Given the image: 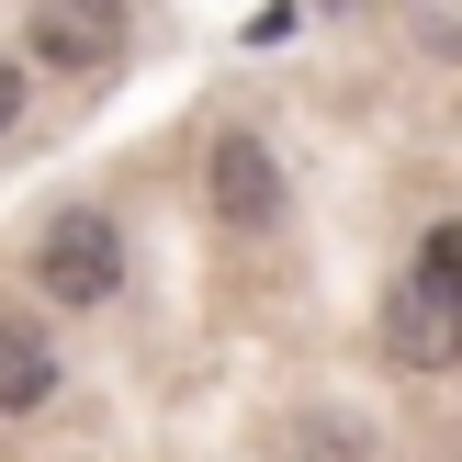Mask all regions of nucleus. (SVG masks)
Listing matches in <instances>:
<instances>
[{
    "mask_svg": "<svg viewBox=\"0 0 462 462\" xmlns=\"http://www.w3.org/2000/svg\"><path fill=\"white\" fill-rule=\"evenodd\" d=\"M418 45L440 68H462V0H418Z\"/></svg>",
    "mask_w": 462,
    "mask_h": 462,
    "instance_id": "0eeeda50",
    "label": "nucleus"
},
{
    "mask_svg": "<svg viewBox=\"0 0 462 462\" xmlns=\"http://www.w3.org/2000/svg\"><path fill=\"white\" fill-rule=\"evenodd\" d=\"M418 282H440L451 305H462V215H440V226L418 237Z\"/></svg>",
    "mask_w": 462,
    "mask_h": 462,
    "instance_id": "423d86ee",
    "label": "nucleus"
},
{
    "mask_svg": "<svg viewBox=\"0 0 462 462\" xmlns=\"http://www.w3.org/2000/svg\"><path fill=\"white\" fill-rule=\"evenodd\" d=\"M23 102H34V79H23V57H0V135L23 125Z\"/></svg>",
    "mask_w": 462,
    "mask_h": 462,
    "instance_id": "6e6552de",
    "label": "nucleus"
},
{
    "mask_svg": "<svg viewBox=\"0 0 462 462\" xmlns=\"http://www.w3.org/2000/svg\"><path fill=\"white\" fill-rule=\"evenodd\" d=\"M282 203H293V180H282V158H271V135H248V125H215V135H203V215H215V226L271 237Z\"/></svg>",
    "mask_w": 462,
    "mask_h": 462,
    "instance_id": "f03ea898",
    "label": "nucleus"
},
{
    "mask_svg": "<svg viewBox=\"0 0 462 462\" xmlns=\"http://www.w3.org/2000/svg\"><path fill=\"white\" fill-rule=\"evenodd\" d=\"M23 45H34V68H57V79H102V68H125L135 12L125 0H23Z\"/></svg>",
    "mask_w": 462,
    "mask_h": 462,
    "instance_id": "7ed1b4c3",
    "label": "nucleus"
},
{
    "mask_svg": "<svg viewBox=\"0 0 462 462\" xmlns=\"http://www.w3.org/2000/svg\"><path fill=\"white\" fill-rule=\"evenodd\" d=\"M316 12H361V0H316Z\"/></svg>",
    "mask_w": 462,
    "mask_h": 462,
    "instance_id": "1a4fd4ad",
    "label": "nucleus"
},
{
    "mask_svg": "<svg viewBox=\"0 0 462 462\" xmlns=\"http://www.w3.org/2000/svg\"><path fill=\"white\" fill-rule=\"evenodd\" d=\"M34 293H45V305H68V316L113 305V293H125V226H113L102 203L45 215V226H34Z\"/></svg>",
    "mask_w": 462,
    "mask_h": 462,
    "instance_id": "f257e3e1",
    "label": "nucleus"
},
{
    "mask_svg": "<svg viewBox=\"0 0 462 462\" xmlns=\"http://www.w3.org/2000/svg\"><path fill=\"white\" fill-rule=\"evenodd\" d=\"M45 406H57V338L0 305V418H45Z\"/></svg>",
    "mask_w": 462,
    "mask_h": 462,
    "instance_id": "39448f33",
    "label": "nucleus"
},
{
    "mask_svg": "<svg viewBox=\"0 0 462 462\" xmlns=\"http://www.w3.org/2000/svg\"><path fill=\"white\" fill-rule=\"evenodd\" d=\"M383 350H395V373H462V305L406 271V282L383 293Z\"/></svg>",
    "mask_w": 462,
    "mask_h": 462,
    "instance_id": "20e7f679",
    "label": "nucleus"
}]
</instances>
